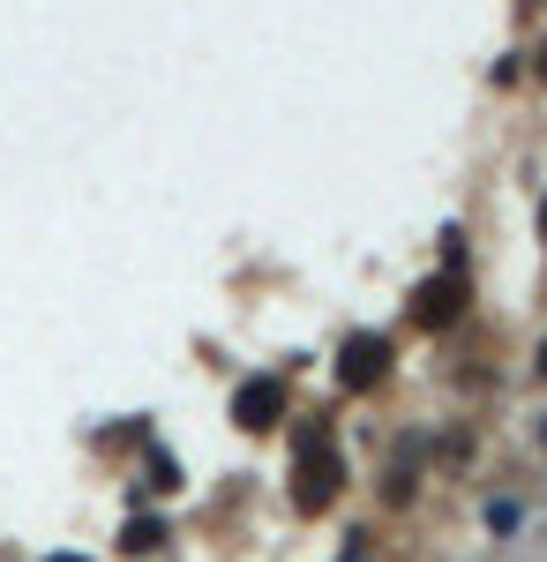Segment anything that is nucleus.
Masks as SVG:
<instances>
[{"instance_id":"obj_1","label":"nucleus","mask_w":547,"mask_h":562,"mask_svg":"<svg viewBox=\"0 0 547 562\" xmlns=\"http://www.w3.org/2000/svg\"><path fill=\"white\" fill-rule=\"evenodd\" d=\"M293 503H300V510H331V503H337V450H331V442H300Z\"/></svg>"},{"instance_id":"obj_2","label":"nucleus","mask_w":547,"mask_h":562,"mask_svg":"<svg viewBox=\"0 0 547 562\" xmlns=\"http://www.w3.org/2000/svg\"><path fill=\"white\" fill-rule=\"evenodd\" d=\"M382 368H390V346H382L376 330L345 338V352H337V383H345V390H368V383H382Z\"/></svg>"},{"instance_id":"obj_3","label":"nucleus","mask_w":547,"mask_h":562,"mask_svg":"<svg viewBox=\"0 0 547 562\" xmlns=\"http://www.w3.org/2000/svg\"><path fill=\"white\" fill-rule=\"evenodd\" d=\"M278 413H286V383L278 375H263V383H241V397H233V420L241 428H278Z\"/></svg>"},{"instance_id":"obj_4","label":"nucleus","mask_w":547,"mask_h":562,"mask_svg":"<svg viewBox=\"0 0 547 562\" xmlns=\"http://www.w3.org/2000/svg\"><path fill=\"white\" fill-rule=\"evenodd\" d=\"M458 307H465V285H458V278H427L421 293H413V315H421L427 330H435V323H458Z\"/></svg>"},{"instance_id":"obj_5","label":"nucleus","mask_w":547,"mask_h":562,"mask_svg":"<svg viewBox=\"0 0 547 562\" xmlns=\"http://www.w3.org/2000/svg\"><path fill=\"white\" fill-rule=\"evenodd\" d=\"M158 540H166V525H158V518H135V525L121 532V548H127V555H150Z\"/></svg>"},{"instance_id":"obj_6","label":"nucleus","mask_w":547,"mask_h":562,"mask_svg":"<svg viewBox=\"0 0 547 562\" xmlns=\"http://www.w3.org/2000/svg\"><path fill=\"white\" fill-rule=\"evenodd\" d=\"M540 76H547V45H540Z\"/></svg>"},{"instance_id":"obj_7","label":"nucleus","mask_w":547,"mask_h":562,"mask_svg":"<svg viewBox=\"0 0 547 562\" xmlns=\"http://www.w3.org/2000/svg\"><path fill=\"white\" fill-rule=\"evenodd\" d=\"M53 562H83V555H53Z\"/></svg>"},{"instance_id":"obj_8","label":"nucleus","mask_w":547,"mask_h":562,"mask_svg":"<svg viewBox=\"0 0 547 562\" xmlns=\"http://www.w3.org/2000/svg\"><path fill=\"white\" fill-rule=\"evenodd\" d=\"M540 375H547V346H540Z\"/></svg>"},{"instance_id":"obj_9","label":"nucleus","mask_w":547,"mask_h":562,"mask_svg":"<svg viewBox=\"0 0 547 562\" xmlns=\"http://www.w3.org/2000/svg\"><path fill=\"white\" fill-rule=\"evenodd\" d=\"M540 233H547V203H540Z\"/></svg>"},{"instance_id":"obj_10","label":"nucleus","mask_w":547,"mask_h":562,"mask_svg":"<svg viewBox=\"0 0 547 562\" xmlns=\"http://www.w3.org/2000/svg\"><path fill=\"white\" fill-rule=\"evenodd\" d=\"M540 442H547V420H540Z\"/></svg>"}]
</instances>
